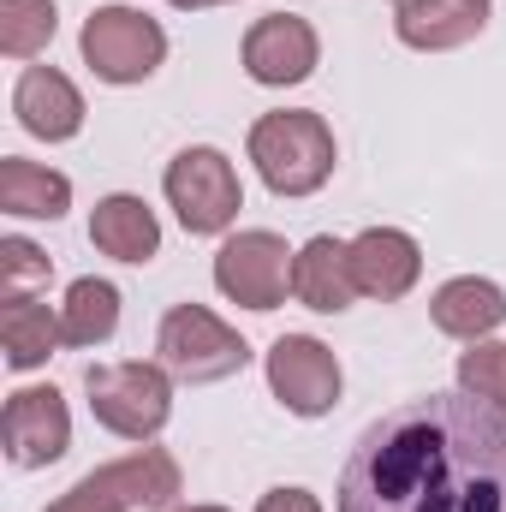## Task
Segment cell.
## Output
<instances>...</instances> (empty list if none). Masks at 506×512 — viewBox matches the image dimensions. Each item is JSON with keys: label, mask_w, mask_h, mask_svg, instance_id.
I'll use <instances>...</instances> for the list:
<instances>
[{"label": "cell", "mask_w": 506, "mask_h": 512, "mask_svg": "<svg viewBox=\"0 0 506 512\" xmlns=\"http://www.w3.org/2000/svg\"><path fill=\"white\" fill-rule=\"evenodd\" d=\"M340 512H506V417L471 393H423L352 441Z\"/></svg>", "instance_id": "1"}, {"label": "cell", "mask_w": 506, "mask_h": 512, "mask_svg": "<svg viewBox=\"0 0 506 512\" xmlns=\"http://www.w3.org/2000/svg\"><path fill=\"white\" fill-rule=\"evenodd\" d=\"M251 161L262 173V185L274 197H316L328 179H334V131L322 114L310 108H280V114H262L251 126Z\"/></svg>", "instance_id": "2"}, {"label": "cell", "mask_w": 506, "mask_h": 512, "mask_svg": "<svg viewBox=\"0 0 506 512\" xmlns=\"http://www.w3.org/2000/svg\"><path fill=\"white\" fill-rule=\"evenodd\" d=\"M155 364L173 376V382H227L251 364V346L239 340V328H227L209 304H173L155 328Z\"/></svg>", "instance_id": "3"}, {"label": "cell", "mask_w": 506, "mask_h": 512, "mask_svg": "<svg viewBox=\"0 0 506 512\" xmlns=\"http://www.w3.org/2000/svg\"><path fill=\"white\" fill-rule=\"evenodd\" d=\"M84 393H90L96 423L120 441H155L173 417V376L161 364H143V358L96 364L84 376Z\"/></svg>", "instance_id": "4"}, {"label": "cell", "mask_w": 506, "mask_h": 512, "mask_svg": "<svg viewBox=\"0 0 506 512\" xmlns=\"http://www.w3.org/2000/svg\"><path fill=\"white\" fill-rule=\"evenodd\" d=\"M167 203H173V215H179V227L191 233V239H215V233H227L233 221H239V209H245V185H239V173H233V161L221 155V149H209V143H191V149H179L173 161H167Z\"/></svg>", "instance_id": "5"}, {"label": "cell", "mask_w": 506, "mask_h": 512, "mask_svg": "<svg viewBox=\"0 0 506 512\" xmlns=\"http://www.w3.org/2000/svg\"><path fill=\"white\" fill-rule=\"evenodd\" d=\"M78 54L102 84H143L167 60V30L137 6H96L84 18Z\"/></svg>", "instance_id": "6"}, {"label": "cell", "mask_w": 506, "mask_h": 512, "mask_svg": "<svg viewBox=\"0 0 506 512\" xmlns=\"http://www.w3.org/2000/svg\"><path fill=\"white\" fill-rule=\"evenodd\" d=\"M292 262L298 251H286V239L280 233H268V227H245V233H233L221 251H215V286L233 298V304H245V310H280L286 304V292H292Z\"/></svg>", "instance_id": "7"}, {"label": "cell", "mask_w": 506, "mask_h": 512, "mask_svg": "<svg viewBox=\"0 0 506 512\" xmlns=\"http://www.w3.org/2000/svg\"><path fill=\"white\" fill-rule=\"evenodd\" d=\"M268 387L292 417H328L340 405V358L316 334H280L268 346Z\"/></svg>", "instance_id": "8"}, {"label": "cell", "mask_w": 506, "mask_h": 512, "mask_svg": "<svg viewBox=\"0 0 506 512\" xmlns=\"http://www.w3.org/2000/svg\"><path fill=\"white\" fill-rule=\"evenodd\" d=\"M0 441L18 471H42L72 447V411L60 387H18L0 411Z\"/></svg>", "instance_id": "9"}, {"label": "cell", "mask_w": 506, "mask_h": 512, "mask_svg": "<svg viewBox=\"0 0 506 512\" xmlns=\"http://www.w3.org/2000/svg\"><path fill=\"white\" fill-rule=\"evenodd\" d=\"M322 60V42H316V24L298 18V12H268L245 30V72L268 90H286V84H304Z\"/></svg>", "instance_id": "10"}, {"label": "cell", "mask_w": 506, "mask_h": 512, "mask_svg": "<svg viewBox=\"0 0 506 512\" xmlns=\"http://www.w3.org/2000/svg\"><path fill=\"white\" fill-rule=\"evenodd\" d=\"M12 114H18V126L30 137L66 143V137L84 131V96H78V84L60 66H24L18 90H12Z\"/></svg>", "instance_id": "11"}, {"label": "cell", "mask_w": 506, "mask_h": 512, "mask_svg": "<svg viewBox=\"0 0 506 512\" xmlns=\"http://www.w3.org/2000/svg\"><path fill=\"white\" fill-rule=\"evenodd\" d=\"M352 274H358V292L376 298V304H393L417 286L423 274V245L405 233V227H364L352 239Z\"/></svg>", "instance_id": "12"}, {"label": "cell", "mask_w": 506, "mask_h": 512, "mask_svg": "<svg viewBox=\"0 0 506 512\" xmlns=\"http://www.w3.org/2000/svg\"><path fill=\"white\" fill-rule=\"evenodd\" d=\"M292 298L304 310H322V316H340L352 310L358 292V274H352V239H334V233H316L298 262H292Z\"/></svg>", "instance_id": "13"}, {"label": "cell", "mask_w": 506, "mask_h": 512, "mask_svg": "<svg viewBox=\"0 0 506 512\" xmlns=\"http://www.w3.org/2000/svg\"><path fill=\"white\" fill-rule=\"evenodd\" d=\"M483 24H489V0H399V12H393L399 42L417 54L465 48L483 36Z\"/></svg>", "instance_id": "14"}, {"label": "cell", "mask_w": 506, "mask_h": 512, "mask_svg": "<svg viewBox=\"0 0 506 512\" xmlns=\"http://www.w3.org/2000/svg\"><path fill=\"white\" fill-rule=\"evenodd\" d=\"M429 322H435L447 340H465V346L495 340V328L506 322V292L495 286V280H483V274H459V280L435 286Z\"/></svg>", "instance_id": "15"}, {"label": "cell", "mask_w": 506, "mask_h": 512, "mask_svg": "<svg viewBox=\"0 0 506 512\" xmlns=\"http://www.w3.org/2000/svg\"><path fill=\"white\" fill-rule=\"evenodd\" d=\"M108 495H120L131 512H155V507H173L179 501V489H185V477H179V459L167 453V447H137L126 459H108V465H96L90 471Z\"/></svg>", "instance_id": "16"}, {"label": "cell", "mask_w": 506, "mask_h": 512, "mask_svg": "<svg viewBox=\"0 0 506 512\" xmlns=\"http://www.w3.org/2000/svg\"><path fill=\"white\" fill-rule=\"evenodd\" d=\"M90 245L102 256H114V262H155V251H161V221H155V209L143 197L114 191V197H102L90 209Z\"/></svg>", "instance_id": "17"}, {"label": "cell", "mask_w": 506, "mask_h": 512, "mask_svg": "<svg viewBox=\"0 0 506 512\" xmlns=\"http://www.w3.org/2000/svg\"><path fill=\"white\" fill-rule=\"evenodd\" d=\"M54 346H66L60 310H48L30 292H6V304H0V352H6V370H42L54 358Z\"/></svg>", "instance_id": "18"}, {"label": "cell", "mask_w": 506, "mask_h": 512, "mask_svg": "<svg viewBox=\"0 0 506 512\" xmlns=\"http://www.w3.org/2000/svg\"><path fill=\"white\" fill-rule=\"evenodd\" d=\"M0 209L18 215V221H60L72 209V179L42 167V161L6 155L0 161Z\"/></svg>", "instance_id": "19"}, {"label": "cell", "mask_w": 506, "mask_h": 512, "mask_svg": "<svg viewBox=\"0 0 506 512\" xmlns=\"http://www.w3.org/2000/svg\"><path fill=\"white\" fill-rule=\"evenodd\" d=\"M114 328H120V286H114V280H96V274L72 280V286H66V304H60V334H66V346L90 352V346L114 340Z\"/></svg>", "instance_id": "20"}, {"label": "cell", "mask_w": 506, "mask_h": 512, "mask_svg": "<svg viewBox=\"0 0 506 512\" xmlns=\"http://www.w3.org/2000/svg\"><path fill=\"white\" fill-rule=\"evenodd\" d=\"M60 30L54 0H0V54L6 60H36Z\"/></svg>", "instance_id": "21"}, {"label": "cell", "mask_w": 506, "mask_h": 512, "mask_svg": "<svg viewBox=\"0 0 506 512\" xmlns=\"http://www.w3.org/2000/svg\"><path fill=\"white\" fill-rule=\"evenodd\" d=\"M459 387L471 399H483L495 417H506V346L501 340H477L465 358H459Z\"/></svg>", "instance_id": "22"}, {"label": "cell", "mask_w": 506, "mask_h": 512, "mask_svg": "<svg viewBox=\"0 0 506 512\" xmlns=\"http://www.w3.org/2000/svg\"><path fill=\"white\" fill-rule=\"evenodd\" d=\"M48 274H54V256L42 251V245H30V239H18V233L0 239V286H6V292H24V286H36V280H48Z\"/></svg>", "instance_id": "23"}, {"label": "cell", "mask_w": 506, "mask_h": 512, "mask_svg": "<svg viewBox=\"0 0 506 512\" xmlns=\"http://www.w3.org/2000/svg\"><path fill=\"white\" fill-rule=\"evenodd\" d=\"M48 512H131V507L120 501V495H108L96 477H84L78 489H66V495H60V501H54Z\"/></svg>", "instance_id": "24"}, {"label": "cell", "mask_w": 506, "mask_h": 512, "mask_svg": "<svg viewBox=\"0 0 506 512\" xmlns=\"http://www.w3.org/2000/svg\"><path fill=\"white\" fill-rule=\"evenodd\" d=\"M256 512H322V501L310 495V489H268Z\"/></svg>", "instance_id": "25"}, {"label": "cell", "mask_w": 506, "mask_h": 512, "mask_svg": "<svg viewBox=\"0 0 506 512\" xmlns=\"http://www.w3.org/2000/svg\"><path fill=\"white\" fill-rule=\"evenodd\" d=\"M167 6H179V12H197V6H209V0H167Z\"/></svg>", "instance_id": "26"}, {"label": "cell", "mask_w": 506, "mask_h": 512, "mask_svg": "<svg viewBox=\"0 0 506 512\" xmlns=\"http://www.w3.org/2000/svg\"><path fill=\"white\" fill-rule=\"evenodd\" d=\"M173 512H227V507H209V501H203V507H173Z\"/></svg>", "instance_id": "27"}, {"label": "cell", "mask_w": 506, "mask_h": 512, "mask_svg": "<svg viewBox=\"0 0 506 512\" xmlns=\"http://www.w3.org/2000/svg\"><path fill=\"white\" fill-rule=\"evenodd\" d=\"M209 6H227V0H209Z\"/></svg>", "instance_id": "28"}]
</instances>
